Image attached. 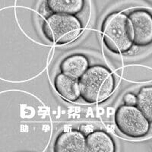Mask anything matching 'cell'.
Here are the masks:
<instances>
[{
    "instance_id": "obj_1",
    "label": "cell",
    "mask_w": 152,
    "mask_h": 152,
    "mask_svg": "<svg viewBox=\"0 0 152 152\" xmlns=\"http://www.w3.org/2000/svg\"><path fill=\"white\" fill-rule=\"evenodd\" d=\"M78 82L81 98L89 104L106 101L113 94L116 87L112 71L102 65L90 66Z\"/></svg>"
},
{
    "instance_id": "obj_9",
    "label": "cell",
    "mask_w": 152,
    "mask_h": 152,
    "mask_svg": "<svg viewBox=\"0 0 152 152\" xmlns=\"http://www.w3.org/2000/svg\"><path fill=\"white\" fill-rule=\"evenodd\" d=\"M88 152H115L116 143L113 137L104 130H94L86 135Z\"/></svg>"
},
{
    "instance_id": "obj_4",
    "label": "cell",
    "mask_w": 152,
    "mask_h": 152,
    "mask_svg": "<svg viewBox=\"0 0 152 152\" xmlns=\"http://www.w3.org/2000/svg\"><path fill=\"white\" fill-rule=\"evenodd\" d=\"M114 123L121 134L130 138H142L149 133L151 123L136 105L123 104L116 109Z\"/></svg>"
},
{
    "instance_id": "obj_8",
    "label": "cell",
    "mask_w": 152,
    "mask_h": 152,
    "mask_svg": "<svg viewBox=\"0 0 152 152\" xmlns=\"http://www.w3.org/2000/svg\"><path fill=\"white\" fill-rule=\"evenodd\" d=\"M56 91L62 98L69 102L75 103L81 98L79 82L62 73H58L53 80Z\"/></svg>"
},
{
    "instance_id": "obj_10",
    "label": "cell",
    "mask_w": 152,
    "mask_h": 152,
    "mask_svg": "<svg viewBox=\"0 0 152 152\" xmlns=\"http://www.w3.org/2000/svg\"><path fill=\"white\" fill-rule=\"evenodd\" d=\"M45 4L52 14L77 15L85 8V0H45Z\"/></svg>"
},
{
    "instance_id": "obj_5",
    "label": "cell",
    "mask_w": 152,
    "mask_h": 152,
    "mask_svg": "<svg viewBox=\"0 0 152 152\" xmlns=\"http://www.w3.org/2000/svg\"><path fill=\"white\" fill-rule=\"evenodd\" d=\"M133 31V42L137 47L152 44V14L146 9L133 10L128 15Z\"/></svg>"
},
{
    "instance_id": "obj_12",
    "label": "cell",
    "mask_w": 152,
    "mask_h": 152,
    "mask_svg": "<svg viewBox=\"0 0 152 152\" xmlns=\"http://www.w3.org/2000/svg\"><path fill=\"white\" fill-rule=\"evenodd\" d=\"M123 103L126 105H136L137 95L133 93H126L123 97Z\"/></svg>"
},
{
    "instance_id": "obj_3",
    "label": "cell",
    "mask_w": 152,
    "mask_h": 152,
    "mask_svg": "<svg viewBox=\"0 0 152 152\" xmlns=\"http://www.w3.org/2000/svg\"><path fill=\"white\" fill-rule=\"evenodd\" d=\"M83 31V25L76 15L51 14L43 23L42 31L50 43L66 45L75 40Z\"/></svg>"
},
{
    "instance_id": "obj_6",
    "label": "cell",
    "mask_w": 152,
    "mask_h": 152,
    "mask_svg": "<svg viewBox=\"0 0 152 152\" xmlns=\"http://www.w3.org/2000/svg\"><path fill=\"white\" fill-rule=\"evenodd\" d=\"M54 152H88L86 135L79 130L62 132L57 136L53 146Z\"/></svg>"
},
{
    "instance_id": "obj_2",
    "label": "cell",
    "mask_w": 152,
    "mask_h": 152,
    "mask_svg": "<svg viewBox=\"0 0 152 152\" xmlns=\"http://www.w3.org/2000/svg\"><path fill=\"white\" fill-rule=\"evenodd\" d=\"M101 36L104 46L114 54L126 53L134 45L131 22L123 12H113L106 18L101 27Z\"/></svg>"
},
{
    "instance_id": "obj_11",
    "label": "cell",
    "mask_w": 152,
    "mask_h": 152,
    "mask_svg": "<svg viewBox=\"0 0 152 152\" xmlns=\"http://www.w3.org/2000/svg\"><path fill=\"white\" fill-rule=\"evenodd\" d=\"M136 95V106L152 123V85L142 87Z\"/></svg>"
},
{
    "instance_id": "obj_7",
    "label": "cell",
    "mask_w": 152,
    "mask_h": 152,
    "mask_svg": "<svg viewBox=\"0 0 152 152\" xmlns=\"http://www.w3.org/2000/svg\"><path fill=\"white\" fill-rule=\"evenodd\" d=\"M90 67L88 57L82 53L68 56L59 64V70L62 74L75 80H79Z\"/></svg>"
}]
</instances>
